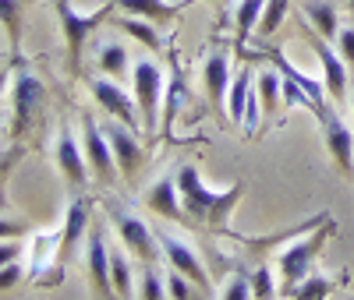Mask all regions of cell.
Returning <instances> with one entry per match:
<instances>
[{
	"mask_svg": "<svg viewBox=\"0 0 354 300\" xmlns=\"http://www.w3.org/2000/svg\"><path fill=\"white\" fill-rule=\"evenodd\" d=\"M174 177H177V191H181V205H185L188 226L205 230V233H227L234 208H238V201L245 198V188H248L245 180H238V184L216 191V188H209L202 180V173H198L195 163H185Z\"/></svg>",
	"mask_w": 354,
	"mask_h": 300,
	"instance_id": "cell-1",
	"label": "cell"
},
{
	"mask_svg": "<svg viewBox=\"0 0 354 300\" xmlns=\"http://www.w3.org/2000/svg\"><path fill=\"white\" fill-rule=\"evenodd\" d=\"M43 110H46V85L36 78V71L28 68L21 60V53L15 50V71H11V81H8V113H11L15 138L32 131L43 120Z\"/></svg>",
	"mask_w": 354,
	"mask_h": 300,
	"instance_id": "cell-2",
	"label": "cell"
},
{
	"mask_svg": "<svg viewBox=\"0 0 354 300\" xmlns=\"http://www.w3.org/2000/svg\"><path fill=\"white\" fill-rule=\"evenodd\" d=\"M333 233H337V223L326 219V223H319L315 230H308L301 237H290V248H283L280 258H277V276H280V293L283 297L298 286L301 279L312 276V261L319 258L322 248L330 244Z\"/></svg>",
	"mask_w": 354,
	"mask_h": 300,
	"instance_id": "cell-3",
	"label": "cell"
},
{
	"mask_svg": "<svg viewBox=\"0 0 354 300\" xmlns=\"http://www.w3.org/2000/svg\"><path fill=\"white\" fill-rule=\"evenodd\" d=\"M163 92H167V74L160 68V60H138L131 68V96L138 103V117H142V138L156 141V120L163 117Z\"/></svg>",
	"mask_w": 354,
	"mask_h": 300,
	"instance_id": "cell-4",
	"label": "cell"
},
{
	"mask_svg": "<svg viewBox=\"0 0 354 300\" xmlns=\"http://www.w3.org/2000/svg\"><path fill=\"white\" fill-rule=\"evenodd\" d=\"M103 205H106V216H110L117 237H121V244L131 251V258H138L142 265H160V258H163L160 237H156L149 226H145V223L131 212V208H124L121 201L106 198Z\"/></svg>",
	"mask_w": 354,
	"mask_h": 300,
	"instance_id": "cell-5",
	"label": "cell"
},
{
	"mask_svg": "<svg viewBox=\"0 0 354 300\" xmlns=\"http://www.w3.org/2000/svg\"><path fill=\"white\" fill-rule=\"evenodd\" d=\"M113 0H106L103 8L88 11V14H78L71 0H53V11L57 18H61V28H64V43H68V71H82V50H85V39L88 32H96V28L113 14Z\"/></svg>",
	"mask_w": 354,
	"mask_h": 300,
	"instance_id": "cell-6",
	"label": "cell"
},
{
	"mask_svg": "<svg viewBox=\"0 0 354 300\" xmlns=\"http://www.w3.org/2000/svg\"><path fill=\"white\" fill-rule=\"evenodd\" d=\"M82 148H85L88 170H93V180H96V184H103V188H113L117 177H121V170H117L106 128L96 124L93 113H82Z\"/></svg>",
	"mask_w": 354,
	"mask_h": 300,
	"instance_id": "cell-7",
	"label": "cell"
},
{
	"mask_svg": "<svg viewBox=\"0 0 354 300\" xmlns=\"http://www.w3.org/2000/svg\"><path fill=\"white\" fill-rule=\"evenodd\" d=\"M301 32H305V39H308V46H312V53H315V60H319V71H322L319 78L326 81V92H330V99H333V103H347L351 74H347L344 57L337 53V46H330V39H322L312 25H305Z\"/></svg>",
	"mask_w": 354,
	"mask_h": 300,
	"instance_id": "cell-8",
	"label": "cell"
},
{
	"mask_svg": "<svg viewBox=\"0 0 354 300\" xmlns=\"http://www.w3.org/2000/svg\"><path fill=\"white\" fill-rule=\"evenodd\" d=\"M85 272H88V286H93L96 300H117L113 279H110V240L103 226H93L85 237Z\"/></svg>",
	"mask_w": 354,
	"mask_h": 300,
	"instance_id": "cell-9",
	"label": "cell"
},
{
	"mask_svg": "<svg viewBox=\"0 0 354 300\" xmlns=\"http://www.w3.org/2000/svg\"><path fill=\"white\" fill-rule=\"evenodd\" d=\"M156 237H160V248H163V258H167V265L174 268V272H181V276H188L198 290H205V293H213V279H209V272H205V265H202V258H198V251L192 248V244H185L181 237H174V233H167V230H156Z\"/></svg>",
	"mask_w": 354,
	"mask_h": 300,
	"instance_id": "cell-10",
	"label": "cell"
},
{
	"mask_svg": "<svg viewBox=\"0 0 354 300\" xmlns=\"http://www.w3.org/2000/svg\"><path fill=\"white\" fill-rule=\"evenodd\" d=\"M88 92H93V99L103 106L106 117L121 120V124H128L131 131L142 134V117H138V103L135 96H128L121 85H117L113 78H88Z\"/></svg>",
	"mask_w": 354,
	"mask_h": 300,
	"instance_id": "cell-11",
	"label": "cell"
},
{
	"mask_svg": "<svg viewBox=\"0 0 354 300\" xmlns=\"http://www.w3.org/2000/svg\"><path fill=\"white\" fill-rule=\"evenodd\" d=\"M262 57L270 60V64H273V68H277L283 78L298 81V85L305 88V92L312 96V103H315V120L322 124V120L330 117V110H333V106L326 103V96H330V92H326V81H322V78H315V74H308V71H301V68L294 64V60H290V57H287L280 46H266V50H262Z\"/></svg>",
	"mask_w": 354,
	"mask_h": 300,
	"instance_id": "cell-12",
	"label": "cell"
},
{
	"mask_svg": "<svg viewBox=\"0 0 354 300\" xmlns=\"http://www.w3.org/2000/svg\"><path fill=\"white\" fill-rule=\"evenodd\" d=\"M53 159H57V170H61L64 184L71 191H82L88 184V177H93V170H88V159H85V148L78 145V138L71 134V128L64 124L61 134H57L53 141Z\"/></svg>",
	"mask_w": 354,
	"mask_h": 300,
	"instance_id": "cell-13",
	"label": "cell"
},
{
	"mask_svg": "<svg viewBox=\"0 0 354 300\" xmlns=\"http://www.w3.org/2000/svg\"><path fill=\"white\" fill-rule=\"evenodd\" d=\"M106 138H110V148H113V159H117V170H121L124 180H135L138 170L145 166V148L138 145V131H131L121 120H106Z\"/></svg>",
	"mask_w": 354,
	"mask_h": 300,
	"instance_id": "cell-14",
	"label": "cell"
},
{
	"mask_svg": "<svg viewBox=\"0 0 354 300\" xmlns=\"http://www.w3.org/2000/svg\"><path fill=\"white\" fill-rule=\"evenodd\" d=\"M142 208H145L149 216L167 219V223L188 226L185 205H181V191H177V177H160V180H153V184L142 191Z\"/></svg>",
	"mask_w": 354,
	"mask_h": 300,
	"instance_id": "cell-15",
	"label": "cell"
},
{
	"mask_svg": "<svg viewBox=\"0 0 354 300\" xmlns=\"http://www.w3.org/2000/svg\"><path fill=\"white\" fill-rule=\"evenodd\" d=\"M188 103V78L181 71V60H177V53L170 50V78H167V92H163V117H160V138L170 141L174 138V124L177 117H181Z\"/></svg>",
	"mask_w": 354,
	"mask_h": 300,
	"instance_id": "cell-16",
	"label": "cell"
},
{
	"mask_svg": "<svg viewBox=\"0 0 354 300\" xmlns=\"http://www.w3.org/2000/svg\"><path fill=\"white\" fill-rule=\"evenodd\" d=\"M202 81H205V96H209L213 110H223V113H227V96H230V85H234L227 46H216L209 57H205V64H202Z\"/></svg>",
	"mask_w": 354,
	"mask_h": 300,
	"instance_id": "cell-17",
	"label": "cell"
},
{
	"mask_svg": "<svg viewBox=\"0 0 354 300\" xmlns=\"http://www.w3.org/2000/svg\"><path fill=\"white\" fill-rule=\"evenodd\" d=\"M322 138H326V152L337 163V170L354 180V131L337 117V110H330V117L322 120Z\"/></svg>",
	"mask_w": 354,
	"mask_h": 300,
	"instance_id": "cell-18",
	"label": "cell"
},
{
	"mask_svg": "<svg viewBox=\"0 0 354 300\" xmlns=\"http://www.w3.org/2000/svg\"><path fill=\"white\" fill-rule=\"evenodd\" d=\"M124 14H135V18H145L153 25H170L181 11H188L195 0H113Z\"/></svg>",
	"mask_w": 354,
	"mask_h": 300,
	"instance_id": "cell-19",
	"label": "cell"
},
{
	"mask_svg": "<svg viewBox=\"0 0 354 300\" xmlns=\"http://www.w3.org/2000/svg\"><path fill=\"white\" fill-rule=\"evenodd\" d=\"M255 92H259V103H262V120L273 124L277 113L283 110V74L273 64L255 71Z\"/></svg>",
	"mask_w": 354,
	"mask_h": 300,
	"instance_id": "cell-20",
	"label": "cell"
},
{
	"mask_svg": "<svg viewBox=\"0 0 354 300\" xmlns=\"http://www.w3.org/2000/svg\"><path fill=\"white\" fill-rule=\"evenodd\" d=\"M85 226H88V201H85V198L68 201L64 226H61V261H68V258L78 251L82 237H85Z\"/></svg>",
	"mask_w": 354,
	"mask_h": 300,
	"instance_id": "cell-21",
	"label": "cell"
},
{
	"mask_svg": "<svg viewBox=\"0 0 354 300\" xmlns=\"http://www.w3.org/2000/svg\"><path fill=\"white\" fill-rule=\"evenodd\" d=\"M301 14L308 18V25L315 28L322 39L337 43V36H340V18H337V4H333V0H301Z\"/></svg>",
	"mask_w": 354,
	"mask_h": 300,
	"instance_id": "cell-22",
	"label": "cell"
},
{
	"mask_svg": "<svg viewBox=\"0 0 354 300\" xmlns=\"http://www.w3.org/2000/svg\"><path fill=\"white\" fill-rule=\"evenodd\" d=\"M110 279H113L117 300H131V293L138 286H135V265H131L128 248H110Z\"/></svg>",
	"mask_w": 354,
	"mask_h": 300,
	"instance_id": "cell-23",
	"label": "cell"
},
{
	"mask_svg": "<svg viewBox=\"0 0 354 300\" xmlns=\"http://www.w3.org/2000/svg\"><path fill=\"white\" fill-rule=\"evenodd\" d=\"M270 0H238V8H234V46H248V39L255 36V25L266 11Z\"/></svg>",
	"mask_w": 354,
	"mask_h": 300,
	"instance_id": "cell-24",
	"label": "cell"
},
{
	"mask_svg": "<svg viewBox=\"0 0 354 300\" xmlns=\"http://www.w3.org/2000/svg\"><path fill=\"white\" fill-rule=\"evenodd\" d=\"M255 85V71L252 68H241L234 74V85H230V96H227V117L234 128H245V106H248V92Z\"/></svg>",
	"mask_w": 354,
	"mask_h": 300,
	"instance_id": "cell-25",
	"label": "cell"
},
{
	"mask_svg": "<svg viewBox=\"0 0 354 300\" xmlns=\"http://www.w3.org/2000/svg\"><path fill=\"white\" fill-rule=\"evenodd\" d=\"M113 28H121L128 39H135L138 46L153 50V53H160V50L167 46V39L156 32V25L145 21V18H135V14H131V18H113Z\"/></svg>",
	"mask_w": 354,
	"mask_h": 300,
	"instance_id": "cell-26",
	"label": "cell"
},
{
	"mask_svg": "<svg viewBox=\"0 0 354 300\" xmlns=\"http://www.w3.org/2000/svg\"><path fill=\"white\" fill-rule=\"evenodd\" d=\"M96 68H100V74H106V78H113V81H124V78H128V46H121V43H103V46L96 50Z\"/></svg>",
	"mask_w": 354,
	"mask_h": 300,
	"instance_id": "cell-27",
	"label": "cell"
},
{
	"mask_svg": "<svg viewBox=\"0 0 354 300\" xmlns=\"http://www.w3.org/2000/svg\"><path fill=\"white\" fill-rule=\"evenodd\" d=\"M333 290H337V283L326 272H312L308 279H301L298 286L287 293V300H330Z\"/></svg>",
	"mask_w": 354,
	"mask_h": 300,
	"instance_id": "cell-28",
	"label": "cell"
},
{
	"mask_svg": "<svg viewBox=\"0 0 354 300\" xmlns=\"http://www.w3.org/2000/svg\"><path fill=\"white\" fill-rule=\"evenodd\" d=\"M138 300H170V286L156 265L138 268Z\"/></svg>",
	"mask_w": 354,
	"mask_h": 300,
	"instance_id": "cell-29",
	"label": "cell"
},
{
	"mask_svg": "<svg viewBox=\"0 0 354 300\" xmlns=\"http://www.w3.org/2000/svg\"><path fill=\"white\" fill-rule=\"evenodd\" d=\"M287 11H290V0H270V4H266V11H262V18H259V25H255V39H259V43L270 39L277 28L283 25Z\"/></svg>",
	"mask_w": 354,
	"mask_h": 300,
	"instance_id": "cell-30",
	"label": "cell"
},
{
	"mask_svg": "<svg viewBox=\"0 0 354 300\" xmlns=\"http://www.w3.org/2000/svg\"><path fill=\"white\" fill-rule=\"evenodd\" d=\"M277 293H280V286L273 279V268L266 265V261H259L252 268V297L255 300H277Z\"/></svg>",
	"mask_w": 354,
	"mask_h": 300,
	"instance_id": "cell-31",
	"label": "cell"
},
{
	"mask_svg": "<svg viewBox=\"0 0 354 300\" xmlns=\"http://www.w3.org/2000/svg\"><path fill=\"white\" fill-rule=\"evenodd\" d=\"M167 286H170V300H205V297H209L205 290H198L188 276L174 272V268L167 272Z\"/></svg>",
	"mask_w": 354,
	"mask_h": 300,
	"instance_id": "cell-32",
	"label": "cell"
},
{
	"mask_svg": "<svg viewBox=\"0 0 354 300\" xmlns=\"http://www.w3.org/2000/svg\"><path fill=\"white\" fill-rule=\"evenodd\" d=\"M220 300H255V297H252V272H241V268H238V272L227 279Z\"/></svg>",
	"mask_w": 354,
	"mask_h": 300,
	"instance_id": "cell-33",
	"label": "cell"
},
{
	"mask_svg": "<svg viewBox=\"0 0 354 300\" xmlns=\"http://www.w3.org/2000/svg\"><path fill=\"white\" fill-rule=\"evenodd\" d=\"M0 11H4L8 39H11V46L18 50V39H21V21H18V14H21V0H0Z\"/></svg>",
	"mask_w": 354,
	"mask_h": 300,
	"instance_id": "cell-34",
	"label": "cell"
},
{
	"mask_svg": "<svg viewBox=\"0 0 354 300\" xmlns=\"http://www.w3.org/2000/svg\"><path fill=\"white\" fill-rule=\"evenodd\" d=\"M337 53L344 57L347 68H354V28H340V36H337Z\"/></svg>",
	"mask_w": 354,
	"mask_h": 300,
	"instance_id": "cell-35",
	"label": "cell"
},
{
	"mask_svg": "<svg viewBox=\"0 0 354 300\" xmlns=\"http://www.w3.org/2000/svg\"><path fill=\"white\" fill-rule=\"evenodd\" d=\"M21 279V265L18 261H4V276H0V283H4V290H11V283Z\"/></svg>",
	"mask_w": 354,
	"mask_h": 300,
	"instance_id": "cell-36",
	"label": "cell"
},
{
	"mask_svg": "<svg viewBox=\"0 0 354 300\" xmlns=\"http://www.w3.org/2000/svg\"><path fill=\"white\" fill-rule=\"evenodd\" d=\"M213 4H216L220 11H227V4H230V0H213Z\"/></svg>",
	"mask_w": 354,
	"mask_h": 300,
	"instance_id": "cell-37",
	"label": "cell"
},
{
	"mask_svg": "<svg viewBox=\"0 0 354 300\" xmlns=\"http://www.w3.org/2000/svg\"><path fill=\"white\" fill-rule=\"evenodd\" d=\"M340 4H344V8H347V11L354 14V0H340Z\"/></svg>",
	"mask_w": 354,
	"mask_h": 300,
	"instance_id": "cell-38",
	"label": "cell"
},
{
	"mask_svg": "<svg viewBox=\"0 0 354 300\" xmlns=\"http://www.w3.org/2000/svg\"><path fill=\"white\" fill-rule=\"evenodd\" d=\"M351 78H354V74H351ZM351 110H354V88H351Z\"/></svg>",
	"mask_w": 354,
	"mask_h": 300,
	"instance_id": "cell-39",
	"label": "cell"
}]
</instances>
